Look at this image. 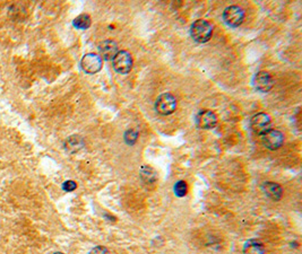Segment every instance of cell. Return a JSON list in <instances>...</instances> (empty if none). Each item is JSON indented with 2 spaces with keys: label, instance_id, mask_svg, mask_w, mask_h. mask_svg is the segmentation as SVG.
I'll list each match as a JSON object with an SVG mask.
<instances>
[{
  "label": "cell",
  "instance_id": "e0dca14e",
  "mask_svg": "<svg viewBox=\"0 0 302 254\" xmlns=\"http://www.w3.org/2000/svg\"><path fill=\"white\" fill-rule=\"evenodd\" d=\"M138 138V133L134 129H130L125 133V140L128 145H134Z\"/></svg>",
  "mask_w": 302,
  "mask_h": 254
},
{
  "label": "cell",
  "instance_id": "3957f363",
  "mask_svg": "<svg viewBox=\"0 0 302 254\" xmlns=\"http://www.w3.org/2000/svg\"><path fill=\"white\" fill-rule=\"evenodd\" d=\"M102 58L97 55V53H88V55H85L81 60V67L83 72L89 75L98 74L102 69Z\"/></svg>",
  "mask_w": 302,
  "mask_h": 254
},
{
  "label": "cell",
  "instance_id": "6da1fadb",
  "mask_svg": "<svg viewBox=\"0 0 302 254\" xmlns=\"http://www.w3.org/2000/svg\"><path fill=\"white\" fill-rule=\"evenodd\" d=\"M190 34L192 37L198 43L208 42L213 34L212 24L206 19H197L194 22L190 28Z\"/></svg>",
  "mask_w": 302,
  "mask_h": 254
},
{
  "label": "cell",
  "instance_id": "5b68a950",
  "mask_svg": "<svg viewBox=\"0 0 302 254\" xmlns=\"http://www.w3.org/2000/svg\"><path fill=\"white\" fill-rule=\"evenodd\" d=\"M112 66L119 74H128L132 68V57L126 50L118 51L112 59Z\"/></svg>",
  "mask_w": 302,
  "mask_h": 254
},
{
  "label": "cell",
  "instance_id": "52a82bcc",
  "mask_svg": "<svg viewBox=\"0 0 302 254\" xmlns=\"http://www.w3.org/2000/svg\"><path fill=\"white\" fill-rule=\"evenodd\" d=\"M271 126H272L271 116L266 113H263V112L255 114L250 120L251 130L260 136H262L264 132L270 130Z\"/></svg>",
  "mask_w": 302,
  "mask_h": 254
},
{
  "label": "cell",
  "instance_id": "ba28073f",
  "mask_svg": "<svg viewBox=\"0 0 302 254\" xmlns=\"http://www.w3.org/2000/svg\"><path fill=\"white\" fill-rule=\"evenodd\" d=\"M196 124L200 129H213L217 124V116L210 110H201L196 115Z\"/></svg>",
  "mask_w": 302,
  "mask_h": 254
},
{
  "label": "cell",
  "instance_id": "ac0fdd59",
  "mask_svg": "<svg viewBox=\"0 0 302 254\" xmlns=\"http://www.w3.org/2000/svg\"><path fill=\"white\" fill-rule=\"evenodd\" d=\"M76 188H77L76 182H74L72 180L66 181L63 184V189H64V191H66V192H73V191L76 190Z\"/></svg>",
  "mask_w": 302,
  "mask_h": 254
},
{
  "label": "cell",
  "instance_id": "d6986e66",
  "mask_svg": "<svg viewBox=\"0 0 302 254\" xmlns=\"http://www.w3.org/2000/svg\"><path fill=\"white\" fill-rule=\"evenodd\" d=\"M90 254H110V252L104 247H97L91 250Z\"/></svg>",
  "mask_w": 302,
  "mask_h": 254
},
{
  "label": "cell",
  "instance_id": "9a60e30c",
  "mask_svg": "<svg viewBox=\"0 0 302 254\" xmlns=\"http://www.w3.org/2000/svg\"><path fill=\"white\" fill-rule=\"evenodd\" d=\"M140 175H142V178L146 183H153L156 181V173L151 166L144 165L143 168L140 169Z\"/></svg>",
  "mask_w": 302,
  "mask_h": 254
},
{
  "label": "cell",
  "instance_id": "5bb4252c",
  "mask_svg": "<svg viewBox=\"0 0 302 254\" xmlns=\"http://www.w3.org/2000/svg\"><path fill=\"white\" fill-rule=\"evenodd\" d=\"M92 24V19H91L88 14H82L74 19L73 25L78 30H88Z\"/></svg>",
  "mask_w": 302,
  "mask_h": 254
},
{
  "label": "cell",
  "instance_id": "7c38bea8",
  "mask_svg": "<svg viewBox=\"0 0 302 254\" xmlns=\"http://www.w3.org/2000/svg\"><path fill=\"white\" fill-rule=\"evenodd\" d=\"M265 247L258 241H248L243 247V254H265Z\"/></svg>",
  "mask_w": 302,
  "mask_h": 254
},
{
  "label": "cell",
  "instance_id": "7a4b0ae2",
  "mask_svg": "<svg viewBox=\"0 0 302 254\" xmlns=\"http://www.w3.org/2000/svg\"><path fill=\"white\" fill-rule=\"evenodd\" d=\"M177 109V99L170 93L160 95L155 102V110L162 115H170Z\"/></svg>",
  "mask_w": 302,
  "mask_h": 254
},
{
  "label": "cell",
  "instance_id": "8fae6325",
  "mask_svg": "<svg viewBox=\"0 0 302 254\" xmlns=\"http://www.w3.org/2000/svg\"><path fill=\"white\" fill-rule=\"evenodd\" d=\"M262 190L268 198L275 200V201H279L283 195L282 186L274 182H265L262 185Z\"/></svg>",
  "mask_w": 302,
  "mask_h": 254
},
{
  "label": "cell",
  "instance_id": "9c48e42d",
  "mask_svg": "<svg viewBox=\"0 0 302 254\" xmlns=\"http://www.w3.org/2000/svg\"><path fill=\"white\" fill-rule=\"evenodd\" d=\"M254 86L262 93H267L274 86V79L267 72H259L254 77Z\"/></svg>",
  "mask_w": 302,
  "mask_h": 254
},
{
  "label": "cell",
  "instance_id": "ffe728a7",
  "mask_svg": "<svg viewBox=\"0 0 302 254\" xmlns=\"http://www.w3.org/2000/svg\"><path fill=\"white\" fill-rule=\"evenodd\" d=\"M55 254H64V253H61V252H57V253H55Z\"/></svg>",
  "mask_w": 302,
  "mask_h": 254
},
{
  "label": "cell",
  "instance_id": "8992f818",
  "mask_svg": "<svg viewBox=\"0 0 302 254\" xmlns=\"http://www.w3.org/2000/svg\"><path fill=\"white\" fill-rule=\"evenodd\" d=\"M223 19L231 27H238L245 19V11L239 6H230L223 12Z\"/></svg>",
  "mask_w": 302,
  "mask_h": 254
},
{
  "label": "cell",
  "instance_id": "30bf717a",
  "mask_svg": "<svg viewBox=\"0 0 302 254\" xmlns=\"http://www.w3.org/2000/svg\"><path fill=\"white\" fill-rule=\"evenodd\" d=\"M99 51H100V57L104 60H112L114 56L118 53V44L112 40H105L99 45Z\"/></svg>",
  "mask_w": 302,
  "mask_h": 254
},
{
  "label": "cell",
  "instance_id": "4fadbf2b",
  "mask_svg": "<svg viewBox=\"0 0 302 254\" xmlns=\"http://www.w3.org/2000/svg\"><path fill=\"white\" fill-rule=\"evenodd\" d=\"M84 146V141L80 136H70L69 138L66 140L65 148L67 149L69 153H76L83 148Z\"/></svg>",
  "mask_w": 302,
  "mask_h": 254
},
{
  "label": "cell",
  "instance_id": "277c9868",
  "mask_svg": "<svg viewBox=\"0 0 302 254\" xmlns=\"http://www.w3.org/2000/svg\"><path fill=\"white\" fill-rule=\"evenodd\" d=\"M262 143L270 151H276V149L282 147L284 143V135L275 129H270L262 135Z\"/></svg>",
  "mask_w": 302,
  "mask_h": 254
},
{
  "label": "cell",
  "instance_id": "2e32d148",
  "mask_svg": "<svg viewBox=\"0 0 302 254\" xmlns=\"http://www.w3.org/2000/svg\"><path fill=\"white\" fill-rule=\"evenodd\" d=\"M187 184H186L185 181H179L176 183L175 185V194L177 197H185L186 194H187Z\"/></svg>",
  "mask_w": 302,
  "mask_h": 254
}]
</instances>
